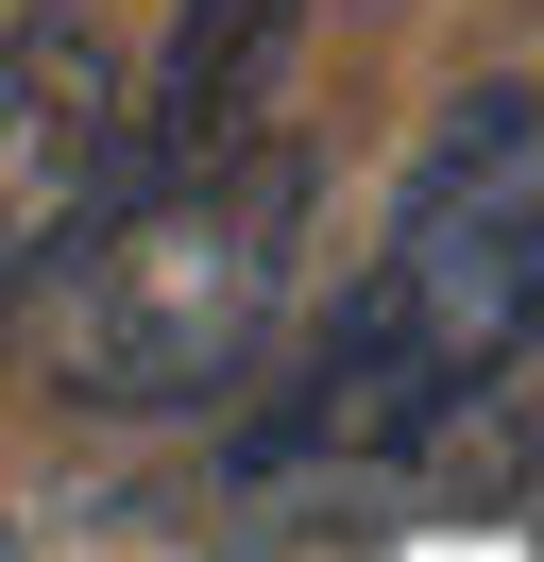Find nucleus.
<instances>
[{"mask_svg": "<svg viewBox=\"0 0 544 562\" xmlns=\"http://www.w3.org/2000/svg\"><path fill=\"white\" fill-rule=\"evenodd\" d=\"M544 426V86H460L408 154L358 307L256 460H510Z\"/></svg>", "mask_w": 544, "mask_h": 562, "instance_id": "1", "label": "nucleus"}, {"mask_svg": "<svg viewBox=\"0 0 544 562\" xmlns=\"http://www.w3.org/2000/svg\"><path fill=\"white\" fill-rule=\"evenodd\" d=\"M290 273H306V154L256 120V137L120 154L18 307L68 409H188V392H238L272 358Z\"/></svg>", "mask_w": 544, "mask_h": 562, "instance_id": "2", "label": "nucleus"}, {"mask_svg": "<svg viewBox=\"0 0 544 562\" xmlns=\"http://www.w3.org/2000/svg\"><path fill=\"white\" fill-rule=\"evenodd\" d=\"M120 103H136V86H120V35H102L86 0H34L18 35H0V324H18L34 256L102 205Z\"/></svg>", "mask_w": 544, "mask_h": 562, "instance_id": "3", "label": "nucleus"}]
</instances>
